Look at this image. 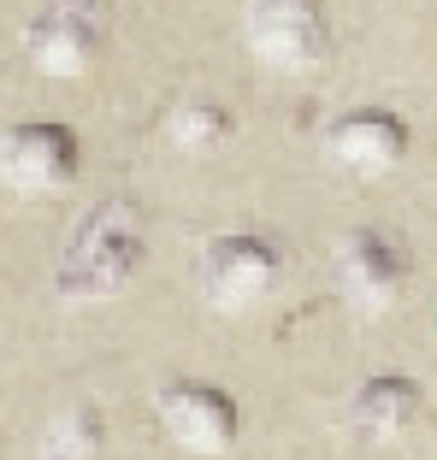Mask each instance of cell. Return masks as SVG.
<instances>
[{
    "instance_id": "52a82bcc",
    "label": "cell",
    "mask_w": 437,
    "mask_h": 460,
    "mask_svg": "<svg viewBox=\"0 0 437 460\" xmlns=\"http://www.w3.org/2000/svg\"><path fill=\"white\" fill-rule=\"evenodd\" d=\"M278 284V248L254 230H225L201 254V289L218 313H248Z\"/></svg>"
},
{
    "instance_id": "ba28073f",
    "label": "cell",
    "mask_w": 437,
    "mask_h": 460,
    "mask_svg": "<svg viewBox=\"0 0 437 460\" xmlns=\"http://www.w3.org/2000/svg\"><path fill=\"white\" fill-rule=\"evenodd\" d=\"M326 154L337 160V172L372 183V177L402 165V154H408V124L390 107H355L326 130Z\"/></svg>"
},
{
    "instance_id": "277c9868",
    "label": "cell",
    "mask_w": 437,
    "mask_h": 460,
    "mask_svg": "<svg viewBox=\"0 0 437 460\" xmlns=\"http://www.w3.org/2000/svg\"><path fill=\"white\" fill-rule=\"evenodd\" d=\"M154 413H160L165 437H172L183 455H201V460L231 455L236 437H243L236 402L218 390V384H201V378H165L160 395H154Z\"/></svg>"
},
{
    "instance_id": "6da1fadb",
    "label": "cell",
    "mask_w": 437,
    "mask_h": 460,
    "mask_svg": "<svg viewBox=\"0 0 437 460\" xmlns=\"http://www.w3.org/2000/svg\"><path fill=\"white\" fill-rule=\"evenodd\" d=\"M142 254H148V225H142V207L130 195H112L95 213L77 225L71 248L59 254L54 271V296L59 301H101L119 296L130 278H137Z\"/></svg>"
},
{
    "instance_id": "7a4b0ae2",
    "label": "cell",
    "mask_w": 437,
    "mask_h": 460,
    "mask_svg": "<svg viewBox=\"0 0 437 460\" xmlns=\"http://www.w3.org/2000/svg\"><path fill=\"white\" fill-rule=\"evenodd\" d=\"M112 36V0H48L24 30V54L41 77H83Z\"/></svg>"
},
{
    "instance_id": "3957f363",
    "label": "cell",
    "mask_w": 437,
    "mask_h": 460,
    "mask_svg": "<svg viewBox=\"0 0 437 460\" xmlns=\"http://www.w3.org/2000/svg\"><path fill=\"white\" fill-rule=\"evenodd\" d=\"M243 41L260 66L308 71L331 48L326 6L319 0H243Z\"/></svg>"
},
{
    "instance_id": "30bf717a",
    "label": "cell",
    "mask_w": 437,
    "mask_h": 460,
    "mask_svg": "<svg viewBox=\"0 0 437 460\" xmlns=\"http://www.w3.org/2000/svg\"><path fill=\"white\" fill-rule=\"evenodd\" d=\"M101 448H107V420H101L95 402H71L59 407L54 420H48V431H41L36 443V460H101Z\"/></svg>"
},
{
    "instance_id": "5b68a950",
    "label": "cell",
    "mask_w": 437,
    "mask_h": 460,
    "mask_svg": "<svg viewBox=\"0 0 437 460\" xmlns=\"http://www.w3.org/2000/svg\"><path fill=\"white\" fill-rule=\"evenodd\" d=\"M77 136L48 119L0 124V183L18 195H59L77 183Z\"/></svg>"
},
{
    "instance_id": "9c48e42d",
    "label": "cell",
    "mask_w": 437,
    "mask_h": 460,
    "mask_svg": "<svg viewBox=\"0 0 437 460\" xmlns=\"http://www.w3.org/2000/svg\"><path fill=\"white\" fill-rule=\"evenodd\" d=\"M420 407H425L420 378H408V372H379V378H367L349 395V431H361L367 443H390V437H402L420 420Z\"/></svg>"
},
{
    "instance_id": "8992f818",
    "label": "cell",
    "mask_w": 437,
    "mask_h": 460,
    "mask_svg": "<svg viewBox=\"0 0 437 460\" xmlns=\"http://www.w3.org/2000/svg\"><path fill=\"white\" fill-rule=\"evenodd\" d=\"M331 278H337L343 301H355L361 313H384V307H397L402 284H408V254L397 248V236H384L372 225H355L337 236Z\"/></svg>"
},
{
    "instance_id": "8fae6325",
    "label": "cell",
    "mask_w": 437,
    "mask_h": 460,
    "mask_svg": "<svg viewBox=\"0 0 437 460\" xmlns=\"http://www.w3.org/2000/svg\"><path fill=\"white\" fill-rule=\"evenodd\" d=\"M225 136H231V112L218 107V101H183V107L165 112V142L183 154H207Z\"/></svg>"
}]
</instances>
